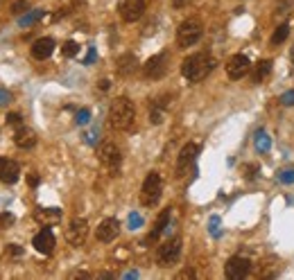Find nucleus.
Wrapping results in <instances>:
<instances>
[{
    "label": "nucleus",
    "mask_w": 294,
    "mask_h": 280,
    "mask_svg": "<svg viewBox=\"0 0 294 280\" xmlns=\"http://www.w3.org/2000/svg\"><path fill=\"white\" fill-rule=\"evenodd\" d=\"M215 68V59L208 52H197L190 54L188 59H183L181 64V75L188 79V82H201L213 72Z\"/></svg>",
    "instance_id": "1"
},
{
    "label": "nucleus",
    "mask_w": 294,
    "mask_h": 280,
    "mask_svg": "<svg viewBox=\"0 0 294 280\" xmlns=\"http://www.w3.org/2000/svg\"><path fill=\"white\" fill-rule=\"evenodd\" d=\"M134 120H136L134 102L127 97H118L111 104V109H109V122H111V127L118 129V131H127V129H131Z\"/></svg>",
    "instance_id": "2"
},
{
    "label": "nucleus",
    "mask_w": 294,
    "mask_h": 280,
    "mask_svg": "<svg viewBox=\"0 0 294 280\" xmlns=\"http://www.w3.org/2000/svg\"><path fill=\"white\" fill-rule=\"evenodd\" d=\"M161 192H163V181H161L159 172H149L143 181L141 187V201L143 206H156L161 199Z\"/></svg>",
    "instance_id": "3"
},
{
    "label": "nucleus",
    "mask_w": 294,
    "mask_h": 280,
    "mask_svg": "<svg viewBox=\"0 0 294 280\" xmlns=\"http://www.w3.org/2000/svg\"><path fill=\"white\" fill-rule=\"evenodd\" d=\"M201 34H204V27H201L199 21L197 18H188L176 29V43L181 47H193L201 39Z\"/></svg>",
    "instance_id": "4"
},
{
    "label": "nucleus",
    "mask_w": 294,
    "mask_h": 280,
    "mask_svg": "<svg viewBox=\"0 0 294 280\" xmlns=\"http://www.w3.org/2000/svg\"><path fill=\"white\" fill-rule=\"evenodd\" d=\"M98 158H100V163L104 165V167H109L116 174L118 167H120V163H122V154H120V149H118L113 142H102L100 149H98Z\"/></svg>",
    "instance_id": "5"
},
{
    "label": "nucleus",
    "mask_w": 294,
    "mask_h": 280,
    "mask_svg": "<svg viewBox=\"0 0 294 280\" xmlns=\"http://www.w3.org/2000/svg\"><path fill=\"white\" fill-rule=\"evenodd\" d=\"M179 256H181V239L174 237V239H170V242H165L163 246H159L156 262H159L161 267H170V264H174L176 260H179Z\"/></svg>",
    "instance_id": "6"
},
{
    "label": "nucleus",
    "mask_w": 294,
    "mask_h": 280,
    "mask_svg": "<svg viewBox=\"0 0 294 280\" xmlns=\"http://www.w3.org/2000/svg\"><path fill=\"white\" fill-rule=\"evenodd\" d=\"M249 271H251V262H249L247 257H242V256L229 257V262L224 264V276H226L229 280H242V278H247Z\"/></svg>",
    "instance_id": "7"
},
{
    "label": "nucleus",
    "mask_w": 294,
    "mask_h": 280,
    "mask_svg": "<svg viewBox=\"0 0 294 280\" xmlns=\"http://www.w3.org/2000/svg\"><path fill=\"white\" fill-rule=\"evenodd\" d=\"M86 235H88V222L86 219H73L66 228V239H68V244L73 246H82L86 242Z\"/></svg>",
    "instance_id": "8"
},
{
    "label": "nucleus",
    "mask_w": 294,
    "mask_h": 280,
    "mask_svg": "<svg viewBox=\"0 0 294 280\" xmlns=\"http://www.w3.org/2000/svg\"><path fill=\"white\" fill-rule=\"evenodd\" d=\"M251 70V61L247 54H233L226 64V77L229 79H242Z\"/></svg>",
    "instance_id": "9"
},
{
    "label": "nucleus",
    "mask_w": 294,
    "mask_h": 280,
    "mask_svg": "<svg viewBox=\"0 0 294 280\" xmlns=\"http://www.w3.org/2000/svg\"><path fill=\"white\" fill-rule=\"evenodd\" d=\"M143 70H145V77H149V79H161L168 72V52H159L152 59H147Z\"/></svg>",
    "instance_id": "10"
},
{
    "label": "nucleus",
    "mask_w": 294,
    "mask_h": 280,
    "mask_svg": "<svg viewBox=\"0 0 294 280\" xmlns=\"http://www.w3.org/2000/svg\"><path fill=\"white\" fill-rule=\"evenodd\" d=\"M145 14V0H124L120 5V16L124 23H136Z\"/></svg>",
    "instance_id": "11"
},
{
    "label": "nucleus",
    "mask_w": 294,
    "mask_h": 280,
    "mask_svg": "<svg viewBox=\"0 0 294 280\" xmlns=\"http://www.w3.org/2000/svg\"><path fill=\"white\" fill-rule=\"evenodd\" d=\"M197 154H199V145L197 142H188V145L183 147L181 152H179V158H176V176L186 174V169L195 163Z\"/></svg>",
    "instance_id": "12"
},
{
    "label": "nucleus",
    "mask_w": 294,
    "mask_h": 280,
    "mask_svg": "<svg viewBox=\"0 0 294 280\" xmlns=\"http://www.w3.org/2000/svg\"><path fill=\"white\" fill-rule=\"evenodd\" d=\"M118 233H120V222H118L116 217H106V219L100 222L98 231H95V237L106 244V242H113L118 237Z\"/></svg>",
    "instance_id": "13"
},
{
    "label": "nucleus",
    "mask_w": 294,
    "mask_h": 280,
    "mask_svg": "<svg viewBox=\"0 0 294 280\" xmlns=\"http://www.w3.org/2000/svg\"><path fill=\"white\" fill-rule=\"evenodd\" d=\"M32 244H34V249L39 253H43V256H50V253L54 251V244H57V242H54V233L48 226L41 228V231L34 235Z\"/></svg>",
    "instance_id": "14"
},
{
    "label": "nucleus",
    "mask_w": 294,
    "mask_h": 280,
    "mask_svg": "<svg viewBox=\"0 0 294 280\" xmlns=\"http://www.w3.org/2000/svg\"><path fill=\"white\" fill-rule=\"evenodd\" d=\"M18 176H21V167H18L16 161H12V158H0V181L12 186V183L18 181Z\"/></svg>",
    "instance_id": "15"
},
{
    "label": "nucleus",
    "mask_w": 294,
    "mask_h": 280,
    "mask_svg": "<svg viewBox=\"0 0 294 280\" xmlns=\"http://www.w3.org/2000/svg\"><path fill=\"white\" fill-rule=\"evenodd\" d=\"M14 142H16V147H21V149H32V147L36 145V134L32 131V129L27 127H16V134H14Z\"/></svg>",
    "instance_id": "16"
},
{
    "label": "nucleus",
    "mask_w": 294,
    "mask_h": 280,
    "mask_svg": "<svg viewBox=\"0 0 294 280\" xmlns=\"http://www.w3.org/2000/svg\"><path fill=\"white\" fill-rule=\"evenodd\" d=\"M52 52H54V41L50 39V36H43V39L34 41V46H32V57L39 59V61L48 59Z\"/></svg>",
    "instance_id": "17"
},
{
    "label": "nucleus",
    "mask_w": 294,
    "mask_h": 280,
    "mask_svg": "<svg viewBox=\"0 0 294 280\" xmlns=\"http://www.w3.org/2000/svg\"><path fill=\"white\" fill-rule=\"evenodd\" d=\"M136 68H138V59H136L134 54H122V57L118 59V64H116L118 75H122V77L134 75Z\"/></svg>",
    "instance_id": "18"
},
{
    "label": "nucleus",
    "mask_w": 294,
    "mask_h": 280,
    "mask_svg": "<svg viewBox=\"0 0 294 280\" xmlns=\"http://www.w3.org/2000/svg\"><path fill=\"white\" fill-rule=\"evenodd\" d=\"M168 224H170V208L161 210L159 219H156V224H154V228H152V233L147 235L145 242H156V239H159V235L165 231V226H168Z\"/></svg>",
    "instance_id": "19"
},
{
    "label": "nucleus",
    "mask_w": 294,
    "mask_h": 280,
    "mask_svg": "<svg viewBox=\"0 0 294 280\" xmlns=\"http://www.w3.org/2000/svg\"><path fill=\"white\" fill-rule=\"evenodd\" d=\"M36 219L43 224H54L61 219V212H59L57 208H41V210H36Z\"/></svg>",
    "instance_id": "20"
},
{
    "label": "nucleus",
    "mask_w": 294,
    "mask_h": 280,
    "mask_svg": "<svg viewBox=\"0 0 294 280\" xmlns=\"http://www.w3.org/2000/svg\"><path fill=\"white\" fill-rule=\"evenodd\" d=\"M271 70V59H265V61H260L258 66H256V72H253V84H260L265 79V77L270 75Z\"/></svg>",
    "instance_id": "21"
},
{
    "label": "nucleus",
    "mask_w": 294,
    "mask_h": 280,
    "mask_svg": "<svg viewBox=\"0 0 294 280\" xmlns=\"http://www.w3.org/2000/svg\"><path fill=\"white\" fill-rule=\"evenodd\" d=\"M288 36H290V27H288V25H285V23L278 25V27L274 29V34H271V46H281Z\"/></svg>",
    "instance_id": "22"
},
{
    "label": "nucleus",
    "mask_w": 294,
    "mask_h": 280,
    "mask_svg": "<svg viewBox=\"0 0 294 280\" xmlns=\"http://www.w3.org/2000/svg\"><path fill=\"white\" fill-rule=\"evenodd\" d=\"M43 14H46V12H43V9H36V12H32V14H25V16L21 18V25H23V27H25V25H32V23H36V21H39V18H41Z\"/></svg>",
    "instance_id": "23"
},
{
    "label": "nucleus",
    "mask_w": 294,
    "mask_h": 280,
    "mask_svg": "<svg viewBox=\"0 0 294 280\" xmlns=\"http://www.w3.org/2000/svg\"><path fill=\"white\" fill-rule=\"evenodd\" d=\"M27 9H29L27 0H16V2H12V14H16V16H21V14H27Z\"/></svg>",
    "instance_id": "24"
},
{
    "label": "nucleus",
    "mask_w": 294,
    "mask_h": 280,
    "mask_svg": "<svg viewBox=\"0 0 294 280\" xmlns=\"http://www.w3.org/2000/svg\"><path fill=\"white\" fill-rule=\"evenodd\" d=\"M61 52H64V57H77V52H79V46H77L75 41H66L64 47H61Z\"/></svg>",
    "instance_id": "25"
},
{
    "label": "nucleus",
    "mask_w": 294,
    "mask_h": 280,
    "mask_svg": "<svg viewBox=\"0 0 294 280\" xmlns=\"http://www.w3.org/2000/svg\"><path fill=\"white\" fill-rule=\"evenodd\" d=\"M256 147H258V152H265V149H270V138H267V134L258 131V136H256Z\"/></svg>",
    "instance_id": "26"
},
{
    "label": "nucleus",
    "mask_w": 294,
    "mask_h": 280,
    "mask_svg": "<svg viewBox=\"0 0 294 280\" xmlns=\"http://www.w3.org/2000/svg\"><path fill=\"white\" fill-rule=\"evenodd\" d=\"M5 120H7V124H9V127H21V124H23V117H21V113H9Z\"/></svg>",
    "instance_id": "27"
},
{
    "label": "nucleus",
    "mask_w": 294,
    "mask_h": 280,
    "mask_svg": "<svg viewBox=\"0 0 294 280\" xmlns=\"http://www.w3.org/2000/svg\"><path fill=\"white\" fill-rule=\"evenodd\" d=\"M14 224V215H9V212H0V228H7Z\"/></svg>",
    "instance_id": "28"
},
{
    "label": "nucleus",
    "mask_w": 294,
    "mask_h": 280,
    "mask_svg": "<svg viewBox=\"0 0 294 280\" xmlns=\"http://www.w3.org/2000/svg\"><path fill=\"white\" fill-rule=\"evenodd\" d=\"M281 104H285V106H294V91H288V93H283Z\"/></svg>",
    "instance_id": "29"
},
{
    "label": "nucleus",
    "mask_w": 294,
    "mask_h": 280,
    "mask_svg": "<svg viewBox=\"0 0 294 280\" xmlns=\"http://www.w3.org/2000/svg\"><path fill=\"white\" fill-rule=\"evenodd\" d=\"M88 117H91V111H88V109H82V111L77 113V124H86Z\"/></svg>",
    "instance_id": "30"
},
{
    "label": "nucleus",
    "mask_w": 294,
    "mask_h": 280,
    "mask_svg": "<svg viewBox=\"0 0 294 280\" xmlns=\"http://www.w3.org/2000/svg\"><path fill=\"white\" fill-rule=\"evenodd\" d=\"M281 181L283 183H294V169H285V172H281Z\"/></svg>",
    "instance_id": "31"
},
{
    "label": "nucleus",
    "mask_w": 294,
    "mask_h": 280,
    "mask_svg": "<svg viewBox=\"0 0 294 280\" xmlns=\"http://www.w3.org/2000/svg\"><path fill=\"white\" fill-rule=\"evenodd\" d=\"M256 172H258V165H249V167H245V176H247V179H256Z\"/></svg>",
    "instance_id": "32"
},
{
    "label": "nucleus",
    "mask_w": 294,
    "mask_h": 280,
    "mask_svg": "<svg viewBox=\"0 0 294 280\" xmlns=\"http://www.w3.org/2000/svg\"><path fill=\"white\" fill-rule=\"evenodd\" d=\"M9 99H12V95L7 93V91H2V88H0V106L9 104Z\"/></svg>",
    "instance_id": "33"
},
{
    "label": "nucleus",
    "mask_w": 294,
    "mask_h": 280,
    "mask_svg": "<svg viewBox=\"0 0 294 280\" xmlns=\"http://www.w3.org/2000/svg\"><path fill=\"white\" fill-rule=\"evenodd\" d=\"M7 251L12 253V256H21V253H23V249H21L18 244H9V249H7Z\"/></svg>",
    "instance_id": "34"
},
{
    "label": "nucleus",
    "mask_w": 294,
    "mask_h": 280,
    "mask_svg": "<svg viewBox=\"0 0 294 280\" xmlns=\"http://www.w3.org/2000/svg\"><path fill=\"white\" fill-rule=\"evenodd\" d=\"M176 278H195V271H193V269H183V271L176 276Z\"/></svg>",
    "instance_id": "35"
},
{
    "label": "nucleus",
    "mask_w": 294,
    "mask_h": 280,
    "mask_svg": "<svg viewBox=\"0 0 294 280\" xmlns=\"http://www.w3.org/2000/svg\"><path fill=\"white\" fill-rule=\"evenodd\" d=\"M27 183H29L32 187L39 186V176H36V174H29V176H27Z\"/></svg>",
    "instance_id": "36"
},
{
    "label": "nucleus",
    "mask_w": 294,
    "mask_h": 280,
    "mask_svg": "<svg viewBox=\"0 0 294 280\" xmlns=\"http://www.w3.org/2000/svg\"><path fill=\"white\" fill-rule=\"evenodd\" d=\"M172 5H174V7H183V5H186V0H172Z\"/></svg>",
    "instance_id": "37"
},
{
    "label": "nucleus",
    "mask_w": 294,
    "mask_h": 280,
    "mask_svg": "<svg viewBox=\"0 0 294 280\" xmlns=\"http://www.w3.org/2000/svg\"><path fill=\"white\" fill-rule=\"evenodd\" d=\"M100 88H102V91H106V88H109V79H102V82H100Z\"/></svg>",
    "instance_id": "38"
},
{
    "label": "nucleus",
    "mask_w": 294,
    "mask_h": 280,
    "mask_svg": "<svg viewBox=\"0 0 294 280\" xmlns=\"http://www.w3.org/2000/svg\"><path fill=\"white\" fill-rule=\"evenodd\" d=\"M290 57H292V64H294V47H292V54H290Z\"/></svg>",
    "instance_id": "39"
}]
</instances>
